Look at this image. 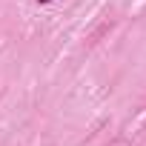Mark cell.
Returning <instances> with one entry per match:
<instances>
[{"instance_id": "obj_1", "label": "cell", "mask_w": 146, "mask_h": 146, "mask_svg": "<svg viewBox=\"0 0 146 146\" xmlns=\"http://www.w3.org/2000/svg\"><path fill=\"white\" fill-rule=\"evenodd\" d=\"M37 3H43V6H46V3H52V0H37Z\"/></svg>"}]
</instances>
